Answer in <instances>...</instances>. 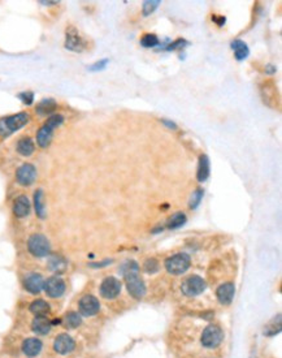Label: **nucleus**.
Wrapping results in <instances>:
<instances>
[{
    "mask_svg": "<svg viewBox=\"0 0 282 358\" xmlns=\"http://www.w3.org/2000/svg\"><path fill=\"white\" fill-rule=\"evenodd\" d=\"M64 322H65V325L69 327V328H77L78 325H81V315L78 313H74V311H70L68 314L65 315V318H64Z\"/></svg>",
    "mask_w": 282,
    "mask_h": 358,
    "instance_id": "obj_27",
    "label": "nucleus"
},
{
    "mask_svg": "<svg viewBox=\"0 0 282 358\" xmlns=\"http://www.w3.org/2000/svg\"><path fill=\"white\" fill-rule=\"evenodd\" d=\"M224 339V332L220 327L211 325H208L202 335V344L206 348H216Z\"/></svg>",
    "mask_w": 282,
    "mask_h": 358,
    "instance_id": "obj_7",
    "label": "nucleus"
},
{
    "mask_svg": "<svg viewBox=\"0 0 282 358\" xmlns=\"http://www.w3.org/2000/svg\"><path fill=\"white\" fill-rule=\"evenodd\" d=\"M161 121H163V124H164V125H166V127H168V128H170V129H177V125L174 124L173 121L165 120V119H164V120H161Z\"/></svg>",
    "mask_w": 282,
    "mask_h": 358,
    "instance_id": "obj_35",
    "label": "nucleus"
},
{
    "mask_svg": "<svg viewBox=\"0 0 282 358\" xmlns=\"http://www.w3.org/2000/svg\"><path fill=\"white\" fill-rule=\"evenodd\" d=\"M206 288H207L206 280L203 278H200V276H198V275L188 276V279H185L181 285L182 293L188 297L198 296V294L204 292Z\"/></svg>",
    "mask_w": 282,
    "mask_h": 358,
    "instance_id": "obj_6",
    "label": "nucleus"
},
{
    "mask_svg": "<svg viewBox=\"0 0 282 358\" xmlns=\"http://www.w3.org/2000/svg\"><path fill=\"white\" fill-rule=\"evenodd\" d=\"M214 20L217 22V25L219 26H222L225 24V21H226L225 17H219V19H217V17H214Z\"/></svg>",
    "mask_w": 282,
    "mask_h": 358,
    "instance_id": "obj_36",
    "label": "nucleus"
},
{
    "mask_svg": "<svg viewBox=\"0 0 282 358\" xmlns=\"http://www.w3.org/2000/svg\"><path fill=\"white\" fill-rule=\"evenodd\" d=\"M64 123V116L63 115H52L44 123L43 127L36 133V142L40 147H47L52 141L55 129L60 127Z\"/></svg>",
    "mask_w": 282,
    "mask_h": 358,
    "instance_id": "obj_2",
    "label": "nucleus"
},
{
    "mask_svg": "<svg viewBox=\"0 0 282 358\" xmlns=\"http://www.w3.org/2000/svg\"><path fill=\"white\" fill-rule=\"evenodd\" d=\"M18 98L21 99L22 102L25 103V104H31L34 100V94L31 92H25V93H21V94L18 95Z\"/></svg>",
    "mask_w": 282,
    "mask_h": 358,
    "instance_id": "obj_32",
    "label": "nucleus"
},
{
    "mask_svg": "<svg viewBox=\"0 0 282 358\" xmlns=\"http://www.w3.org/2000/svg\"><path fill=\"white\" fill-rule=\"evenodd\" d=\"M190 257L185 253H177L165 260L166 271L172 275H182L190 267Z\"/></svg>",
    "mask_w": 282,
    "mask_h": 358,
    "instance_id": "obj_4",
    "label": "nucleus"
},
{
    "mask_svg": "<svg viewBox=\"0 0 282 358\" xmlns=\"http://www.w3.org/2000/svg\"><path fill=\"white\" fill-rule=\"evenodd\" d=\"M65 47L76 52H81L85 50V40L74 28H69V30L66 32Z\"/></svg>",
    "mask_w": 282,
    "mask_h": 358,
    "instance_id": "obj_12",
    "label": "nucleus"
},
{
    "mask_svg": "<svg viewBox=\"0 0 282 358\" xmlns=\"http://www.w3.org/2000/svg\"><path fill=\"white\" fill-rule=\"evenodd\" d=\"M34 207H35L36 215L43 219L46 216V210H44V202H43V190L38 189L34 194Z\"/></svg>",
    "mask_w": 282,
    "mask_h": 358,
    "instance_id": "obj_23",
    "label": "nucleus"
},
{
    "mask_svg": "<svg viewBox=\"0 0 282 358\" xmlns=\"http://www.w3.org/2000/svg\"><path fill=\"white\" fill-rule=\"evenodd\" d=\"M185 223H186V215L184 212H176L168 219L166 226H168L169 229H176V228H180V227L184 226Z\"/></svg>",
    "mask_w": 282,
    "mask_h": 358,
    "instance_id": "obj_25",
    "label": "nucleus"
},
{
    "mask_svg": "<svg viewBox=\"0 0 282 358\" xmlns=\"http://www.w3.org/2000/svg\"><path fill=\"white\" fill-rule=\"evenodd\" d=\"M141 44L146 48H152L159 44V38L155 34H145L141 39Z\"/></svg>",
    "mask_w": 282,
    "mask_h": 358,
    "instance_id": "obj_28",
    "label": "nucleus"
},
{
    "mask_svg": "<svg viewBox=\"0 0 282 358\" xmlns=\"http://www.w3.org/2000/svg\"><path fill=\"white\" fill-rule=\"evenodd\" d=\"M44 291L52 298H58L65 292V283L59 276H52L47 282H44Z\"/></svg>",
    "mask_w": 282,
    "mask_h": 358,
    "instance_id": "obj_11",
    "label": "nucleus"
},
{
    "mask_svg": "<svg viewBox=\"0 0 282 358\" xmlns=\"http://www.w3.org/2000/svg\"><path fill=\"white\" fill-rule=\"evenodd\" d=\"M29 119V113L26 112H20L16 113V115H12V116L0 119V135L1 137H8L12 133L17 132L22 127H25L28 124Z\"/></svg>",
    "mask_w": 282,
    "mask_h": 358,
    "instance_id": "obj_3",
    "label": "nucleus"
},
{
    "mask_svg": "<svg viewBox=\"0 0 282 358\" xmlns=\"http://www.w3.org/2000/svg\"><path fill=\"white\" fill-rule=\"evenodd\" d=\"M188 42L185 39H177L176 42H173V43H170L168 47H166V50H169V51H172V50H177V48H181L184 47V44H186Z\"/></svg>",
    "mask_w": 282,
    "mask_h": 358,
    "instance_id": "obj_34",
    "label": "nucleus"
},
{
    "mask_svg": "<svg viewBox=\"0 0 282 358\" xmlns=\"http://www.w3.org/2000/svg\"><path fill=\"white\" fill-rule=\"evenodd\" d=\"M121 271L124 274V279L126 283V288L135 300H141L146 294V285L139 276V266L135 260H127L123 264Z\"/></svg>",
    "mask_w": 282,
    "mask_h": 358,
    "instance_id": "obj_1",
    "label": "nucleus"
},
{
    "mask_svg": "<svg viewBox=\"0 0 282 358\" xmlns=\"http://www.w3.org/2000/svg\"><path fill=\"white\" fill-rule=\"evenodd\" d=\"M34 150H35V145H34L33 139L29 137H24L17 142V151L22 157H30Z\"/></svg>",
    "mask_w": 282,
    "mask_h": 358,
    "instance_id": "obj_20",
    "label": "nucleus"
},
{
    "mask_svg": "<svg viewBox=\"0 0 282 358\" xmlns=\"http://www.w3.org/2000/svg\"><path fill=\"white\" fill-rule=\"evenodd\" d=\"M78 307H80V313L83 317H91L95 315L100 309V303L96 297L91 296V294H86L78 302Z\"/></svg>",
    "mask_w": 282,
    "mask_h": 358,
    "instance_id": "obj_9",
    "label": "nucleus"
},
{
    "mask_svg": "<svg viewBox=\"0 0 282 358\" xmlns=\"http://www.w3.org/2000/svg\"><path fill=\"white\" fill-rule=\"evenodd\" d=\"M108 62H109L108 59H103V60H100V62L93 64V65L90 66V70H94V72H96V70L104 69L105 66H107V64H108Z\"/></svg>",
    "mask_w": 282,
    "mask_h": 358,
    "instance_id": "obj_33",
    "label": "nucleus"
},
{
    "mask_svg": "<svg viewBox=\"0 0 282 358\" xmlns=\"http://www.w3.org/2000/svg\"><path fill=\"white\" fill-rule=\"evenodd\" d=\"M24 287L28 292L30 293H39L42 289H44V280L40 274H29L24 279Z\"/></svg>",
    "mask_w": 282,
    "mask_h": 358,
    "instance_id": "obj_14",
    "label": "nucleus"
},
{
    "mask_svg": "<svg viewBox=\"0 0 282 358\" xmlns=\"http://www.w3.org/2000/svg\"><path fill=\"white\" fill-rule=\"evenodd\" d=\"M16 179H17L18 184H21L24 187H29L36 179L35 167L33 164H29V163L22 164L16 172Z\"/></svg>",
    "mask_w": 282,
    "mask_h": 358,
    "instance_id": "obj_10",
    "label": "nucleus"
},
{
    "mask_svg": "<svg viewBox=\"0 0 282 358\" xmlns=\"http://www.w3.org/2000/svg\"><path fill=\"white\" fill-rule=\"evenodd\" d=\"M160 5L159 0H147L143 3V16H150Z\"/></svg>",
    "mask_w": 282,
    "mask_h": 358,
    "instance_id": "obj_30",
    "label": "nucleus"
},
{
    "mask_svg": "<svg viewBox=\"0 0 282 358\" xmlns=\"http://www.w3.org/2000/svg\"><path fill=\"white\" fill-rule=\"evenodd\" d=\"M203 195H204V190L203 189H196L195 192H192L191 198H190V207L196 208L202 202Z\"/></svg>",
    "mask_w": 282,
    "mask_h": 358,
    "instance_id": "obj_29",
    "label": "nucleus"
},
{
    "mask_svg": "<svg viewBox=\"0 0 282 358\" xmlns=\"http://www.w3.org/2000/svg\"><path fill=\"white\" fill-rule=\"evenodd\" d=\"M211 173L210 159L207 155H200L199 163H198V171H196V179L199 183H204Z\"/></svg>",
    "mask_w": 282,
    "mask_h": 358,
    "instance_id": "obj_18",
    "label": "nucleus"
},
{
    "mask_svg": "<svg viewBox=\"0 0 282 358\" xmlns=\"http://www.w3.org/2000/svg\"><path fill=\"white\" fill-rule=\"evenodd\" d=\"M121 287L123 285H121V282L119 279L113 278V276L105 278L100 285V294L107 300L116 298L121 292Z\"/></svg>",
    "mask_w": 282,
    "mask_h": 358,
    "instance_id": "obj_8",
    "label": "nucleus"
},
{
    "mask_svg": "<svg viewBox=\"0 0 282 358\" xmlns=\"http://www.w3.org/2000/svg\"><path fill=\"white\" fill-rule=\"evenodd\" d=\"M48 267H50L54 272L60 274V272H63V271L65 270L66 263L65 260H63L60 256H52L50 258V260H48Z\"/></svg>",
    "mask_w": 282,
    "mask_h": 358,
    "instance_id": "obj_26",
    "label": "nucleus"
},
{
    "mask_svg": "<svg viewBox=\"0 0 282 358\" xmlns=\"http://www.w3.org/2000/svg\"><path fill=\"white\" fill-rule=\"evenodd\" d=\"M56 108V102H55L54 99L47 98V99H43L42 102L38 104L36 107V112L39 113V115H48V113H52Z\"/></svg>",
    "mask_w": 282,
    "mask_h": 358,
    "instance_id": "obj_24",
    "label": "nucleus"
},
{
    "mask_svg": "<svg viewBox=\"0 0 282 358\" xmlns=\"http://www.w3.org/2000/svg\"><path fill=\"white\" fill-rule=\"evenodd\" d=\"M143 270L147 272V274H155L159 270V263L156 262V260H147L143 264Z\"/></svg>",
    "mask_w": 282,
    "mask_h": 358,
    "instance_id": "obj_31",
    "label": "nucleus"
},
{
    "mask_svg": "<svg viewBox=\"0 0 282 358\" xmlns=\"http://www.w3.org/2000/svg\"><path fill=\"white\" fill-rule=\"evenodd\" d=\"M267 72H268V73H273V72H276V68L273 65H268Z\"/></svg>",
    "mask_w": 282,
    "mask_h": 358,
    "instance_id": "obj_37",
    "label": "nucleus"
},
{
    "mask_svg": "<svg viewBox=\"0 0 282 358\" xmlns=\"http://www.w3.org/2000/svg\"><path fill=\"white\" fill-rule=\"evenodd\" d=\"M28 249H29V252L34 257L43 258V257L50 254V241H48L47 237L43 236V234L35 233L33 236H30L29 241H28Z\"/></svg>",
    "mask_w": 282,
    "mask_h": 358,
    "instance_id": "obj_5",
    "label": "nucleus"
},
{
    "mask_svg": "<svg viewBox=\"0 0 282 358\" xmlns=\"http://www.w3.org/2000/svg\"><path fill=\"white\" fill-rule=\"evenodd\" d=\"M30 311L35 317H46V314L50 311V306H48V303L46 301L35 300L30 305Z\"/></svg>",
    "mask_w": 282,
    "mask_h": 358,
    "instance_id": "obj_22",
    "label": "nucleus"
},
{
    "mask_svg": "<svg viewBox=\"0 0 282 358\" xmlns=\"http://www.w3.org/2000/svg\"><path fill=\"white\" fill-rule=\"evenodd\" d=\"M42 341L39 339L31 337V339H26L22 344V352L29 357H35L40 353L42 351Z\"/></svg>",
    "mask_w": 282,
    "mask_h": 358,
    "instance_id": "obj_16",
    "label": "nucleus"
},
{
    "mask_svg": "<svg viewBox=\"0 0 282 358\" xmlns=\"http://www.w3.org/2000/svg\"><path fill=\"white\" fill-rule=\"evenodd\" d=\"M74 347H76L74 340L69 336V335H65V333L59 335L54 343L55 352H58L59 355H68V353H70L74 349Z\"/></svg>",
    "mask_w": 282,
    "mask_h": 358,
    "instance_id": "obj_13",
    "label": "nucleus"
},
{
    "mask_svg": "<svg viewBox=\"0 0 282 358\" xmlns=\"http://www.w3.org/2000/svg\"><path fill=\"white\" fill-rule=\"evenodd\" d=\"M13 212L17 218H25L30 212V201L26 195H20L16 198L13 205Z\"/></svg>",
    "mask_w": 282,
    "mask_h": 358,
    "instance_id": "obj_17",
    "label": "nucleus"
},
{
    "mask_svg": "<svg viewBox=\"0 0 282 358\" xmlns=\"http://www.w3.org/2000/svg\"><path fill=\"white\" fill-rule=\"evenodd\" d=\"M235 294V287L232 283H225V284H221L219 288H217L216 296L217 300L220 301V303L222 305H229L232 303L233 298H234Z\"/></svg>",
    "mask_w": 282,
    "mask_h": 358,
    "instance_id": "obj_15",
    "label": "nucleus"
},
{
    "mask_svg": "<svg viewBox=\"0 0 282 358\" xmlns=\"http://www.w3.org/2000/svg\"><path fill=\"white\" fill-rule=\"evenodd\" d=\"M31 328L38 335H46L51 331V322L46 317H36L31 323Z\"/></svg>",
    "mask_w": 282,
    "mask_h": 358,
    "instance_id": "obj_19",
    "label": "nucleus"
},
{
    "mask_svg": "<svg viewBox=\"0 0 282 358\" xmlns=\"http://www.w3.org/2000/svg\"><path fill=\"white\" fill-rule=\"evenodd\" d=\"M232 48H233V51H234L235 59L239 60V62H241V60H245V59L250 55L249 46H247V44L241 39L233 40Z\"/></svg>",
    "mask_w": 282,
    "mask_h": 358,
    "instance_id": "obj_21",
    "label": "nucleus"
}]
</instances>
